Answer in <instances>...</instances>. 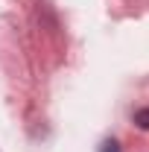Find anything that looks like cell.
I'll use <instances>...</instances> for the list:
<instances>
[{
	"instance_id": "obj_1",
	"label": "cell",
	"mask_w": 149,
	"mask_h": 152,
	"mask_svg": "<svg viewBox=\"0 0 149 152\" xmlns=\"http://www.w3.org/2000/svg\"><path fill=\"white\" fill-rule=\"evenodd\" d=\"M134 123H137L140 129H149V108H140V111L134 114Z\"/></svg>"
},
{
	"instance_id": "obj_2",
	"label": "cell",
	"mask_w": 149,
	"mask_h": 152,
	"mask_svg": "<svg viewBox=\"0 0 149 152\" xmlns=\"http://www.w3.org/2000/svg\"><path fill=\"white\" fill-rule=\"evenodd\" d=\"M99 152H120V146H117V140H105Z\"/></svg>"
}]
</instances>
